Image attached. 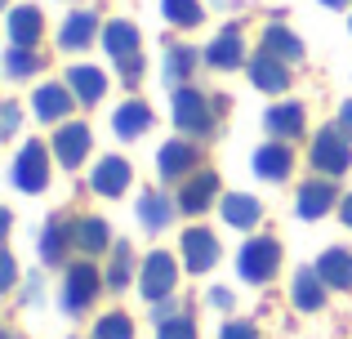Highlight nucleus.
Wrapping results in <instances>:
<instances>
[{
  "instance_id": "nucleus-1",
  "label": "nucleus",
  "mask_w": 352,
  "mask_h": 339,
  "mask_svg": "<svg viewBox=\"0 0 352 339\" xmlns=\"http://www.w3.org/2000/svg\"><path fill=\"white\" fill-rule=\"evenodd\" d=\"M276 268H281V245H276L272 237H254V241L241 245L236 272L250 281V286H263V281H272Z\"/></svg>"
},
{
  "instance_id": "nucleus-2",
  "label": "nucleus",
  "mask_w": 352,
  "mask_h": 339,
  "mask_svg": "<svg viewBox=\"0 0 352 339\" xmlns=\"http://www.w3.org/2000/svg\"><path fill=\"white\" fill-rule=\"evenodd\" d=\"M174 125H179L183 134L206 139V134L214 130V107H210V98L192 85H179L174 89Z\"/></svg>"
},
{
  "instance_id": "nucleus-3",
  "label": "nucleus",
  "mask_w": 352,
  "mask_h": 339,
  "mask_svg": "<svg viewBox=\"0 0 352 339\" xmlns=\"http://www.w3.org/2000/svg\"><path fill=\"white\" fill-rule=\"evenodd\" d=\"M98 290H103V277H98L94 263H72L67 277H63V308L67 313H85L98 299Z\"/></svg>"
},
{
  "instance_id": "nucleus-4",
  "label": "nucleus",
  "mask_w": 352,
  "mask_h": 339,
  "mask_svg": "<svg viewBox=\"0 0 352 339\" xmlns=\"http://www.w3.org/2000/svg\"><path fill=\"white\" fill-rule=\"evenodd\" d=\"M174 281H179V268H174V259L165 250H152L143 259V272H138V290H143L147 304H161V299H170Z\"/></svg>"
},
{
  "instance_id": "nucleus-5",
  "label": "nucleus",
  "mask_w": 352,
  "mask_h": 339,
  "mask_svg": "<svg viewBox=\"0 0 352 339\" xmlns=\"http://www.w3.org/2000/svg\"><path fill=\"white\" fill-rule=\"evenodd\" d=\"M312 166L321 174H344L352 166V143L339 125H330V130H321L317 139H312Z\"/></svg>"
},
{
  "instance_id": "nucleus-6",
  "label": "nucleus",
  "mask_w": 352,
  "mask_h": 339,
  "mask_svg": "<svg viewBox=\"0 0 352 339\" xmlns=\"http://www.w3.org/2000/svg\"><path fill=\"white\" fill-rule=\"evenodd\" d=\"M50 183V148L45 143H27L14 157V188L18 192H45Z\"/></svg>"
},
{
  "instance_id": "nucleus-7",
  "label": "nucleus",
  "mask_w": 352,
  "mask_h": 339,
  "mask_svg": "<svg viewBox=\"0 0 352 339\" xmlns=\"http://www.w3.org/2000/svg\"><path fill=\"white\" fill-rule=\"evenodd\" d=\"M183 250V263H188V272H210L219 263V237L210 232V228H188L179 241Z\"/></svg>"
},
{
  "instance_id": "nucleus-8",
  "label": "nucleus",
  "mask_w": 352,
  "mask_h": 339,
  "mask_svg": "<svg viewBox=\"0 0 352 339\" xmlns=\"http://www.w3.org/2000/svg\"><path fill=\"white\" fill-rule=\"evenodd\" d=\"M54 157H58L67 170H76L80 161L89 157V125H80V121L58 125V134H54Z\"/></svg>"
},
{
  "instance_id": "nucleus-9",
  "label": "nucleus",
  "mask_w": 352,
  "mask_h": 339,
  "mask_svg": "<svg viewBox=\"0 0 352 339\" xmlns=\"http://www.w3.org/2000/svg\"><path fill=\"white\" fill-rule=\"evenodd\" d=\"M214 192H219V174L214 170L192 174V179L179 188V210H183V215H201V210L214 206Z\"/></svg>"
},
{
  "instance_id": "nucleus-10",
  "label": "nucleus",
  "mask_w": 352,
  "mask_h": 339,
  "mask_svg": "<svg viewBox=\"0 0 352 339\" xmlns=\"http://www.w3.org/2000/svg\"><path fill=\"white\" fill-rule=\"evenodd\" d=\"M206 63H210V67H219V72H232V67H241V63H245V41H241L236 27H223V32L210 41Z\"/></svg>"
},
{
  "instance_id": "nucleus-11",
  "label": "nucleus",
  "mask_w": 352,
  "mask_h": 339,
  "mask_svg": "<svg viewBox=\"0 0 352 339\" xmlns=\"http://www.w3.org/2000/svg\"><path fill=\"white\" fill-rule=\"evenodd\" d=\"M41 32H45V18H41V9H36V5H18V9H9V45L36 50Z\"/></svg>"
},
{
  "instance_id": "nucleus-12",
  "label": "nucleus",
  "mask_w": 352,
  "mask_h": 339,
  "mask_svg": "<svg viewBox=\"0 0 352 339\" xmlns=\"http://www.w3.org/2000/svg\"><path fill=\"white\" fill-rule=\"evenodd\" d=\"M263 125H267V134H272L276 143L299 139V134H303V103H276V107H267Z\"/></svg>"
},
{
  "instance_id": "nucleus-13",
  "label": "nucleus",
  "mask_w": 352,
  "mask_h": 339,
  "mask_svg": "<svg viewBox=\"0 0 352 339\" xmlns=\"http://www.w3.org/2000/svg\"><path fill=\"white\" fill-rule=\"evenodd\" d=\"M197 161H201V152L192 148V143H179V139H174V143H165V148H161L156 166H161V179L174 183V179H188V174L197 170Z\"/></svg>"
},
{
  "instance_id": "nucleus-14",
  "label": "nucleus",
  "mask_w": 352,
  "mask_h": 339,
  "mask_svg": "<svg viewBox=\"0 0 352 339\" xmlns=\"http://www.w3.org/2000/svg\"><path fill=\"white\" fill-rule=\"evenodd\" d=\"M290 166H294L290 143H263V148L254 152V174L267 179V183H281L285 174H290Z\"/></svg>"
},
{
  "instance_id": "nucleus-15",
  "label": "nucleus",
  "mask_w": 352,
  "mask_h": 339,
  "mask_svg": "<svg viewBox=\"0 0 352 339\" xmlns=\"http://www.w3.org/2000/svg\"><path fill=\"white\" fill-rule=\"evenodd\" d=\"M89 188H94L98 197H120V192L129 188V161H125V157H103V161L94 166Z\"/></svg>"
},
{
  "instance_id": "nucleus-16",
  "label": "nucleus",
  "mask_w": 352,
  "mask_h": 339,
  "mask_svg": "<svg viewBox=\"0 0 352 339\" xmlns=\"http://www.w3.org/2000/svg\"><path fill=\"white\" fill-rule=\"evenodd\" d=\"M103 50L112 54V58H134L138 50H143V36H138V27L134 23H125V18H116V23H107L103 27Z\"/></svg>"
},
{
  "instance_id": "nucleus-17",
  "label": "nucleus",
  "mask_w": 352,
  "mask_h": 339,
  "mask_svg": "<svg viewBox=\"0 0 352 339\" xmlns=\"http://www.w3.org/2000/svg\"><path fill=\"white\" fill-rule=\"evenodd\" d=\"M335 210V183L330 179H312L299 188V219H321Z\"/></svg>"
},
{
  "instance_id": "nucleus-18",
  "label": "nucleus",
  "mask_w": 352,
  "mask_h": 339,
  "mask_svg": "<svg viewBox=\"0 0 352 339\" xmlns=\"http://www.w3.org/2000/svg\"><path fill=\"white\" fill-rule=\"evenodd\" d=\"M250 80H254L258 89H267V94H281V89L290 85V72H285V63L272 58V54H254V58H250Z\"/></svg>"
},
{
  "instance_id": "nucleus-19",
  "label": "nucleus",
  "mask_w": 352,
  "mask_h": 339,
  "mask_svg": "<svg viewBox=\"0 0 352 339\" xmlns=\"http://www.w3.org/2000/svg\"><path fill=\"white\" fill-rule=\"evenodd\" d=\"M32 112H36V121H63L72 112V89L67 85H41L32 98Z\"/></svg>"
},
{
  "instance_id": "nucleus-20",
  "label": "nucleus",
  "mask_w": 352,
  "mask_h": 339,
  "mask_svg": "<svg viewBox=\"0 0 352 339\" xmlns=\"http://www.w3.org/2000/svg\"><path fill=\"white\" fill-rule=\"evenodd\" d=\"M147 125H152V107H147L143 98L120 103L116 116H112V130L120 134V139H138V134H147Z\"/></svg>"
},
{
  "instance_id": "nucleus-21",
  "label": "nucleus",
  "mask_w": 352,
  "mask_h": 339,
  "mask_svg": "<svg viewBox=\"0 0 352 339\" xmlns=\"http://www.w3.org/2000/svg\"><path fill=\"white\" fill-rule=\"evenodd\" d=\"M174 210L179 206H174L165 192H143V197H138V223H143L147 232H161V228H170Z\"/></svg>"
},
{
  "instance_id": "nucleus-22",
  "label": "nucleus",
  "mask_w": 352,
  "mask_h": 339,
  "mask_svg": "<svg viewBox=\"0 0 352 339\" xmlns=\"http://www.w3.org/2000/svg\"><path fill=\"white\" fill-rule=\"evenodd\" d=\"M317 272H321V281H326V286L348 290V286H352V254L339 250V245H330V250H321Z\"/></svg>"
},
{
  "instance_id": "nucleus-23",
  "label": "nucleus",
  "mask_w": 352,
  "mask_h": 339,
  "mask_svg": "<svg viewBox=\"0 0 352 339\" xmlns=\"http://www.w3.org/2000/svg\"><path fill=\"white\" fill-rule=\"evenodd\" d=\"M94 36H98V18L89 14V9H76V14H67V23H63L58 45L63 50H85Z\"/></svg>"
},
{
  "instance_id": "nucleus-24",
  "label": "nucleus",
  "mask_w": 352,
  "mask_h": 339,
  "mask_svg": "<svg viewBox=\"0 0 352 339\" xmlns=\"http://www.w3.org/2000/svg\"><path fill=\"white\" fill-rule=\"evenodd\" d=\"M72 241H76V228L63 223V219H50L41 232V259L45 263H63V254L72 250Z\"/></svg>"
},
{
  "instance_id": "nucleus-25",
  "label": "nucleus",
  "mask_w": 352,
  "mask_h": 339,
  "mask_svg": "<svg viewBox=\"0 0 352 339\" xmlns=\"http://www.w3.org/2000/svg\"><path fill=\"white\" fill-rule=\"evenodd\" d=\"M290 295H294V304H299L303 313H317V308L326 304V281H321V272H317V268H303V272H294V286H290Z\"/></svg>"
},
{
  "instance_id": "nucleus-26",
  "label": "nucleus",
  "mask_w": 352,
  "mask_h": 339,
  "mask_svg": "<svg viewBox=\"0 0 352 339\" xmlns=\"http://www.w3.org/2000/svg\"><path fill=\"white\" fill-rule=\"evenodd\" d=\"M67 85H72V94L80 98V103H98V98L107 94V72H98V67H72L67 72Z\"/></svg>"
},
{
  "instance_id": "nucleus-27",
  "label": "nucleus",
  "mask_w": 352,
  "mask_h": 339,
  "mask_svg": "<svg viewBox=\"0 0 352 339\" xmlns=\"http://www.w3.org/2000/svg\"><path fill=\"white\" fill-rule=\"evenodd\" d=\"M263 54H272V58H281V63H299L303 58V41L290 32V27L272 23L263 32Z\"/></svg>"
},
{
  "instance_id": "nucleus-28",
  "label": "nucleus",
  "mask_w": 352,
  "mask_h": 339,
  "mask_svg": "<svg viewBox=\"0 0 352 339\" xmlns=\"http://www.w3.org/2000/svg\"><path fill=\"white\" fill-rule=\"evenodd\" d=\"M223 219H228V228H254L258 223V201L250 197V192H228Z\"/></svg>"
},
{
  "instance_id": "nucleus-29",
  "label": "nucleus",
  "mask_w": 352,
  "mask_h": 339,
  "mask_svg": "<svg viewBox=\"0 0 352 339\" xmlns=\"http://www.w3.org/2000/svg\"><path fill=\"white\" fill-rule=\"evenodd\" d=\"M72 228H76V250H85V254H103L112 245V228L103 219H80Z\"/></svg>"
},
{
  "instance_id": "nucleus-30",
  "label": "nucleus",
  "mask_w": 352,
  "mask_h": 339,
  "mask_svg": "<svg viewBox=\"0 0 352 339\" xmlns=\"http://www.w3.org/2000/svg\"><path fill=\"white\" fill-rule=\"evenodd\" d=\"M192 67H197V50H188V45H174V50L165 54V76H170V85L188 80Z\"/></svg>"
},
{
  "instance_id": "nucleus-31",
  "label": "nucleus",
  "mask_w": 352,
  "mask_h": 339,
  "mask_svg": "<svg viewBox=\"0 0 352 339\" xmlns=\"http://www.w3.org/2000/svg\"><path fill=\"white\" fill-rule=\"evenodd\" d=\"M36 67H41V54H36V50H23V45H9V54H5V72H9L14 80L32 76Z\"/></svg>"
},
{
  "instance_id": "nucleus-32",
  "label": "nucleus",
  "mask_w": 352,
  "mask_h": 339,
  "mask_svg": "<svg viewBox=\"0 0 352 339\" xmlns=\"http://www.w3.org/2000/svg\"><path fill=\"white\" fill-rule=\"evenodd\" d=\"M129 272H134V254H129V245H116L112 250V268H107V290H125Z\"/></svg>"
},
{
  "instance_id": "nucleus-33",
  "label": "nucleus",
  "mask_w": 352,
  "mask_h": 339,
  "mask_svg": "<svg viewBox=\"0 0 352 339\" xmlns=\"http://www.w3.org/2000/svg\"><path fill=\"white\" fill-rule=\"evenodd\" d=\"M161 14L170 18L174 27H197L201 23V5L197 0H161Z\"/></svg>"
},
{
  "instance_id": "nucleus-34",
  "label": "nucleus",
  "mask_w": 352,
  "mask_h": 339,
  "mask_svg": "<svg viewBox=\"0 0 352 339\" xmlns=\"http://www.w3.org/2000/svg\"><path fill=\"white\" fill-rule=\"evenodd\" d=\"M94 339H134V322L125 313H107L94 322Z\"/></svg>"
},
{
  "instance_id": "nucleus-35",
  "label": "nucleus",
  "mask_w": 352,
  "mask_h": 339,
  "mask_svg": "<svg viewBox=\"0 0 352 339\" xmlns=\"http://www.w3.org/2000/svg\"><path fill=\"white\" fill-rule=\"evenodd\" d=\"M156 339H197V326H192L188 313H179V317H170V322H161V335Z\"/></svg>"
},
{
  "instance_id": "nucleus-36",
  "label": "nucleus",
  "mask_w": 352,
  "mask_h": 339,
  "mask_svg": "<svg viewBox=\"0 0 352 339\" xmlns=\"http://www.w3.org/2000/svg\"><path fill=\"white\" fill-rule=\"evenodd\" d=\"M219 339H258V331L250 322H228L223 331H219Z\"/></svg>"
},
{
  "instance_id": "nucleus-37",
  "label": "nucleus",
  "mask_w": 352,
  "mask_h": 339,
  "mask_svg": "<svg viewBox=\"0 0 352 339\" xmlns=\"http://www.w3.org/2000/svg\"><path fill=\"white\" fill-rule=\"evenodd\" d=\"M120 76H125L129 85H134V80L143 76V54H134V58H120Z\"/></svg>"
},
{
  "instance_id": "nucleus-38",
  "label": "nucleus",
  "mask_w": 352,
  "mask_h": 339,
  "mask_svg": "<svg viewBox=\"0 0 352 339\" xmlns=\"http://www.w3.org/2000/svg\"><path fill=\"white\" fill-rule=\"evenodd\" d=\"M14 130H18V107H14V103H5V107H0V134L9 139Z\"/></svg>"
},
{
  "instance_id": "nucleus-39",
  "label": "nucleus",
  "mask_w": 352,
  "mask_h": 339,
  "mask_svg": "<svg viewBox=\"0 0 352 339\" xmlns=\"http://www.w3.org/2000/svg\"><path fill=\"white\" fill-rule=\"evenodd\" d=\"M14 277H18V268H14V254H5V259H0V281H5V290L14 286Z\"/></svg>"
},
{
  "instance_id": "nucleus-40",
  "label": "nucleus",
  "mask_w": 352,
  "mask_h": 339,
  "mask_svg": "<svg viewBox=\"0 0 352 339\" xmlns=\"http://www.w3.org/2000/svg\"><path fill=\"white\" fill-rule=\"evenodd\" d=\"M206 299H210V308H232V295H228V290H219V286L210 290Z\"/></svg>"
},
{
  "instance_id": "nucleus-41",
  "label": "nucleus",
  "mask_w": 352,
  "mask_h": 339,
  "mask_svg": "<svg viewBox=\"0 0 352 339\" xmlns=\"http://www.w3.org/2000/svg\"><path fill=\"white\" fill-rule=\"evenodd\" d=\"M339 130H344L348 139H352V98H348L344 107H339Z\"/></svg>"
},
{
  "instance_id": "nucleus-42",
  "label": "nucleus",
  "mask_w": 352,
  "mask_h": 339,
  "mask_svg": "<svg viewBox=\"0 0 352 339\" xmlns=\"http://www.w3.org/2000/svg\"><path fill=\"white\" fill-rule=\"evenodd\" d=\"M339 219H344V228H352V192L339 201Z\"/></svg>"
},
{
  "instance_id": "nucleus-43",
  "label": "nucleus",
  "mask_w": 352,
  "mask_h": 339,
  "mask_svg": "<svg viewBox=\"0 0 352 339\" xmlns=\"http://www.w3.org/2000/svg\"><path fill=\"white\" fill-rule=\"evenodd\" d=\"M321 5H330V9H339V5H348V0H321Z\"/></svg>"
},
{
  "instance_id": "nucleus-44",
  "label": "nucleus",
  "mask_w": 352,
  "mask_h": 339,
  "mask_svg": "<svg viewBox=\"0 0 352 339\" xmlns=\"http://www.w3.org/2000/svg\"><path fill=\"white\" fill-rule=\"evenodd\" d=\"M348 27H352V23H348Z\"/></svg>"
}]
</instances>
